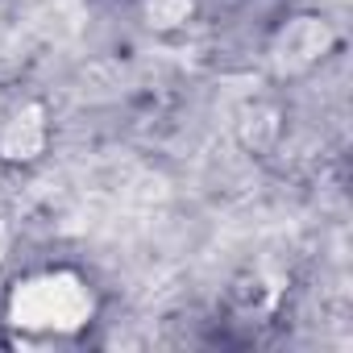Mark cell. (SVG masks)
<instances>
[{"label": "cell", "mask_w": 353, "mask_h": 353, "mask_svg": "<svg viewBox=\"0 0 353 353\" xmlns=\"http://www.w3.org/2000/svg\"><path fill=\"white\" fill-rule=\"evenodd\" d=\"M92 316V295L83 283L67 279V274H46L26 283L13 295V324L30 328V332H75L83 320Z\"/></svg>", "instance_id": "cell-1"}]
</instances>
